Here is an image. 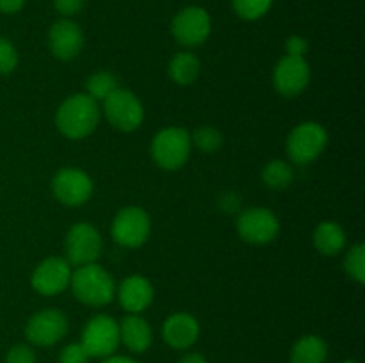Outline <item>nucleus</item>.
<instances>
[{"label": "nucleus", "mask_w": 365, "mask_h": 363, "mask_svg": "<svg viewBox=\"0 0 365 363\" xmlns=\"http://www.w3.org/2000/svg\"><path fill=\"white\" fill-rule=\"evenodd\" d=\"M98 102L88 96L86 93H77L64 100L56 112V127L64 137L84 139L96 130L100 123Z\"/></svg>", "instance_id": "1"}, {"label": "nucleus", "mask_w": 365, "mask_h": 363, "mask_svg": "<svg viewBox=\"0 0 365 363\" xmlns=\"http://www.w3.org/2000/svg\"><path fill=\"white\" fill-rule=\"evenodd\" d=\"M70 287L75 298L88 306H106L116 298L113 276L96 262L71 270Z\"/></svg>", "instance_id": "2"}, {"label": "nucleus", "mask_w": 365, "mask_h": 363, "mask_svg": "<svg viewBox=\"0 0 365 363\" xmlns=\"http://www.w3.org/2000/svg\"><path fill=\"white\" fill-rule=\"evenodd\" d=\"M327 144V128L317 121H303V123L296 125L291 134L287 135L285 149L292 162L305 166V164L314 162L324 152Z\"/></svg>", "instance_id": "3"}, {"label": "nucleus", "mask_w": 365, "mask_h": 363, "mask_svg": "<svg viewBox=\"0 0 365 363\" xmlns=\"http://www.w3.org/2000/svg\"><path fill=\"white\" fill-rule=\"evenodd\" d=\"M191 148V134L185 128L168 127L153 137L152 157L159 167L166 171H175L180 169L187 162Z\"/></svg>", "instance_id": "4"}, {"label": "nucleus", "mask_w": 365, "mask_h": 363, "mask_svg": "<svg viewBox=\"0 0 365 363\" xmlns=\"http://www.w3.org/2000/svg\"><path fill=\"white\" fill-rule=\"evenodd\" d=\"M103 116L120 132L138 130L145 120V109L138 96L128 89L118 88L102 102Z\"/></svg>", "instance_id": "5"}, {"label": "nucleus", "mask_w": 365, "mask_h": 363, "mask_svg": "<svg viewBox=\"0 0 365 363\" xmlns=\"http://www.w3.org/2000/svg\"><path fill=\"white\" fill-rule=\"evenodd\" d=\"M81 344L91 358L113 356L120 347V324L106 313L91 317L82 331Z\"/></svg>", "instance_id": "6"}, {"label": "nucleus", "mask_w": 365, "mask_h": 363, "mask_svg": "<svg viewBox=\"0 0 365 363\" xmlns=\"http://www.w3.org/2000/svg\"><path fill=\"white\" fill-rule=\"evenodd\" d=\"M102 235L93 224L75 223L68 230L64 249H66V260L70 265L81 267L95 263L102 253Z\"/></svg>", "instance_id": "7"}, {"label": "nucleus", "mask_w": 365, "mask_h": 363, "mask_svg": "<svg viewBox=\"0 0 365 363\" xmlns=\"http://www.w3.org/2000/svg\"><path fill=\"white\" fill-rule=\"evenodd\" d=\"M212 31V18L203 7L189 6L175 14L171 21V34L175 41L184 46H200L209 39Z\"/></svg>", "instance_id": "8"}, {"label": "nucleus", "mask_w": 365, "mask_h": 363, "mask_svg": "<svg viewBox=\"0 0 365 363\" xmlns=\"http://www.w3.org/2000/svg\"><path fill=\"white\" fill-rule=\"evenodd\" d=\"M152 221L141 206H125L114 216L113 238L125 248H139L148 241Z\"/></svg>", "instance_id": "9"}, {"label": "nucleus", "mask_w": 365, "mask_h": 363, "mask_svg": "<svg viewBox=\"0 0 365 363\" xmlns=\"http://www.w3.org/2000/svg\"><path fill=\"white\" fill-rule=\"evenodd\" d=\"M280 230L278 217L264 206L246 209L237 217V233L248 244L262 246L274 241Z\"/></svg>", "instance_id": "10"}, {"label": "nucleus", "mask_w": 365, "mask_h": 363, "mask_svg": "<svg viewBox=\"0 0 365 363\" xmlns=\"http://www.w3.org/2000/svg\"><path fill=\"white\" fill-rule=\"evenodd\" d=\"M68 331V319L61 310L45 308L34 313L25 326V338L38 347L56 345Z\"/></svg>", "instance_id": "11"}, {"label": "nucleus", "mask_w": 365, "mask_h": 363, "mask_svg": "<svg viewBox=\"0 0 365 363\" xmlns=\"http://www.w3.org/2000/svg\"><path fill=\"white\" fill-rule=\"evenodd\" d=\"M52 192L63 205H84L93 194V180L86 171L77 167H63L53 177Z\"/></svg>", "instance_id": "12"}, {"label": "nucleus", "mask_w": 365, "mask_h": 363, "mask_svg": "<svg viewBox=\"0 0 365 363\" xmlns=\"http://www.w3.org/2000/svg\"><path fill=\"white\" fill-rule=\"evenodd\" d=\"M310 82V66L305 57L285 56L277 63L273 71V85L278 95L294 98L302 95Z\"/></svg>", "instance_id": "13"}, {"label": "nucleus", "mask_w": 365, "mask_h": 363, "mask_svg": "<svg viewBox=\"0 0 365 363\" xmlns=\"http://www.w3.org/2000/svg\"><path fill=\"white\" fill-rule=\"evenodd\" d=\"M71 267L66 258L50 256L39 262L32 270L31 285L38 294L56 295L70 287Z\"/></svg>", "instance_id": "14"}, {"label": "nucleus", "mask_w": 365, "mask_h": 363, "mask_svg": "<svg viewBox=\"0 0 365 363\" xmlns=\"http://www.w3.org/2000/svg\"><path fill=\"white\" fill-rule=\"evenodd\" d=\"M48 50L61 60H71L82 52L84 34L71 18H61L48 31Z\"/></svg>", "instance_id": "15"}, {"label": "nucleus", "mask_w": 365, "mask_h": 363, "mask_svg": "<svg viewBox=\"0 0 365 363\" xmlns=\"http://www.w3.org/2000/svg\"><path fill=\"white\" fill-rule=\"evenodd\" d=\"M200 337V324L191 313L177 312L168 317L163 324V338L171 349L185 351L192 347Z\"/></svg>", "instance_id": "16"}, {"label": "nucleus", "mask_w": 365, "mask_h": 363, "mask_svg": "<svg viewBox=\"0 0 365 363\" xmlns=\"http://www.w3.org/2000/svg\"><path fill=\"white\" fill-rule=\"evenodd\" d=\"M116 295L120 305L128 313H141L152 305L153 287L150 280L143 274H132L121 281L116 288Z\"/></svg>", "instance_id": "17"}, {"label": "nucleus", "mask_w": 365, "mask_h": 363, "mask_svg": "<svg viewBox=\"0 0 365 363\" xmlns=\"http://www.w3.org/2000/svg\"><path fill=\"white\" fill-rule=\"evenodd\" d=\"M120 324V344L135 354H143L150 349L153 340L152 327L141 313H128Z\"/></svg>", "instance_id": "18"}, {"label": "nucleus", "mask_w": 365, "mask_h": 363, "mask_svg": "<svg viewBox=\"0 0 365 363\" xmlns=\"http://www.w3.org/2000/svg\"><path fill=\"white\" fill-rule=\"evenodd\" d=\"M312 241L323 256H337L346 248V231L335 221H323L314 230Z\"/></svg>", "instance_id": "19"}, {"label": "nucleus", "mask_w": 365, "mask_h": 363, "mask_svg": "<svg viewBox=\"0 0 365 363\" xmlns=\"http://www.w3.org/2000/svg\"><path fill=\"white\" fill-rule=\"evenodd\" d=\"M289 359L291 363H327L328 344L317 335H305L294 342Z\"/></svg>", "instance_id": "20"}, {"label": "nucleus", "mask_w": 365, "mask_h": 363, "mask_svg": "<svg viewBox=\"0 0 365 363\" xmlns=\"http://www.w3.org/2000/svg\"><path fill=\"white\" fill-rule=\"evenodd\" d=\"M168 75L178 85H189L198 78L200 59L191 52H178L168 64Z\"/></svg>", "instance_id": "21"}, {"label": "nucleus", "mask_w": 365, "mask_h": 363, "mask_svg": "<svg viewBox=\"0 0 365 363\" xmlns=\"http://www.w3.org/2000/svg\"><path fill=\"white\" fill-rule=\"evenodd\" d=\"M294 180V171H292L291 164L285 160H271L266 164L262 169V182L269 189L274 191H284Z\"/></svg>", "instance_id": "22"}, {"label": "nucleus", "mask_w": 365, "mask_h": 363, "mask_svg": "<svg viewBox=\"0 0 365 363\" xmlns=\"http://www.w3.org/2000/svg\"><path fill=\"white\" fill-rule=\"evenodd\" d=\"M118 88H120L118 78L113 73H109V71H96V73L89 75L88 82H86V95L91 96L95 102H103Z\"/></svg>", "instance_id": "23"}, {"label": "nucleus", "mask_w": 365, "mask_h": 363, "mask_svg": "<svg viewBox=\"0 0 365 363\" xmlns=\"http://www.w3.org/2000/svg\"><path fill=\"white\" fill-rule=\"evenodd\" d=\"M191 142L203 153H214L221 148L223 144V135L217 128L210 127V125H203L198 127L191 135Z\"/></svg>", "instance_id": "24"}, {"label": "nucleus", "mask_w": 365, "mask_h": 363, "mask_svg": "<svg viewBox=\"0 0 365 363\" xmlns=\"http://www.w3.org/2000/svg\"><path fill=\"white\" fill-rule=\"evenodd\" d=\"M273 0H232V9L239 18L255 21L269 13Z\"/></svg>", "instance_id": "25"}, {"label": "nucleus", "mask_w": 365, "mask_h": 363, "mask_svg": "<svg viewBox=\"0 0 365 363\" xmlns=\"http://www.w3.org/2000/svg\"><path fill=\"white\" fill-rule=\"evenodd\" d=\"M344 269L349 274V278L356 283L365 281V246L355 244L348 249L344 256Z\"/></svg>", "instance_id": "26"}, {"label": "nucleus", "mask_w": 365, "mask_h": 363, "mask_svg": "<svg viewBox=\"0 0 365 363\" xmlns=\"http://www.w3.org/2000/svg\"><path fill=\"white\" fill-rule=\"evenodd\" d=\"M18 66L16 46L7 38L0 36V75H9Z\"/></svg>", "instance_id": "27"}, {"label": "nucleus", "mask_w": 365, "mask_h": 363, "mask_svg": "<svg viewBox=\"0 0 365 363\" xmlns=\"http://www.w3.org/2000/svg\"><path fill=\"white\" fill-rule=\"evenodd\" d=\"M91 356L88 354V351L84 349V345L81 342H73V344H68L66 347H63V351L59 352V363H88Z\"/></svg>", "instance_id": "28"}, {"label": "nucleus", "mask_w": 365, "mask_h": 363, "mask_svg": "<svg viewBox=\"0 0 365 363\" xmlns=\"http://www.w3.org/2000/svg\"><path fill=\"white\" fill-rule=\"evenodd\" d=\"M6 363H38V358H36V352L32 351V347L16 344L7 351Z\"/></svg>", "instance_id": "29"}, {"label": "nucleus", "mask_w": 365, "mask_h": 363, "mask_svg": "<svg viewBox=\"0 0 365 363\" xmlns=\"http://www.w3.org/2000/svg\"><path fill=\"white\" fill-rule=\"evenodd\" d=\"M86 0H53V7L63 18H71L81 13Z\"/></svg>", "instance_id": "30"}, {"label": "nucleus", "mask_w": 365, "mask_h": 363, "mask_svg": "<svg viewBox=\"0 0 365 363\" xmlns=\"http://www.w3.org/2000/svg\"><path fill=\"white\" fill-rule=\"evenodd\" d=\"M307 50H309V41L303 36H289L287 41H285V52H287V56L305 57Z\"/></svg>", "instance_id": "31"}, {"label": "nucleus", "mask_w": 365, "mask_h": 363, "mask_svg": "<svg viewBox=\"0 0 365 363\" xmlns=\"http://www.w3.org/2000/svg\"><path fill=\"white\" fill-rule=\"evenodd\" d=\"M27 0H0V13L13 14L18 13L25 6Z\"/></svg>", "instance_id": "32"}, {"label": "nucleus", "mask_w": 365, "mask_h": 363, "mask_svg": "<svg viewBox=\"0 0 365 363\" xmlns=\"http://www.w3.org/2000/svg\"><path fill=\"white\" fill-rule=\"evenodd\" d=\"M178 363H209V362H207V358L202 354V352H187V354L182 356Z\"/></svg>", "instance_id": "33"}, {"label": "nucleus", "mask_w": 365, "mask_h": 363, "mask_svg": "<svg viewBox=\"0 0 365 363\" xmlns=\"http://www.w3.org/2000/svg\"><path fill=\"white\" fill-rule=\"evenodd\" d=\"M102 363H138L135 359L128 358V356H107V358H103Z\"/></svg>", "instance_id": "34"}, {"label": "nucleus", "mask_w": 365, "mask_h": 363, "mask_svg": "<svg viewBox=\"0 0 365 363\" xmlns=\"http://www.w3.org/2000/svg\"><path fill=\"white\" fill-rule=\"evenodd\" d=\"M342 363H359V362H355V359H346V362H342Z\"/></svg>", "instance_id": "35"}]
</instances>
